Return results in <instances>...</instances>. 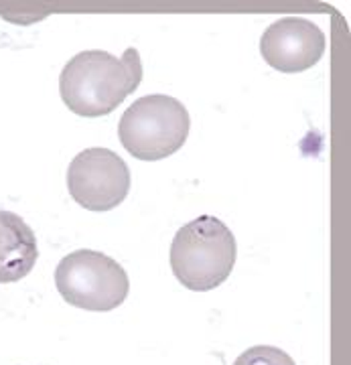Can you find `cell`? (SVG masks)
<instances>
[{"label":"cell","mask_w":351,"mask_h":365,"mask_svg":"<svg viewBox=\"0 0 351 365\" xmlns=\"http://www.w3.org/2000/svg\"><path fill=\"white\" fill-rule=\"evenodd\" d=\"M143 59L134 47L116 57L112 53L81 51L71 57L59 76L61 100L83 118L108 116L143 81Z\"/></svg>","instance_id":"cell-1"},{"label":"cell","mask_w":351,"mask_h":365,"mask_svg":"<svg viewBox=\"0 0 351 365\" xmlns=\"http://www.w3.org/2000/svg\"><path fill=\"white\" fill-rule=\"evenodd\" d=\"M234 234L213 215L185 223L171 244V270L183 287L208 292L223 284L235 266Z\"/></svg>","instance_id":"cell-2"},{"label":"cell","mask_w":351,"mask_h":365,"mask_svg":"<svg viewBox=\"0 0 351 365\" xmlns=\"http://www.w3.org/2000/svg\"><path fill=\"white\" fill-rule=\"evenodd\" d=\"M191 130L187 108L165 93H151L132 102L118 122V138L138 160H163L181 150Z\"/></svg>","instance_id":"cell-3"},{"label":"cell","mask_w":351,"mask_h":365,"mask_svg":"<svg viewBox=\"0 0 351 365\" xmlns=\"http://www.w3.org/2000/svg\"><path fill=\"white\" fill-rule=\"evenodd\" d=\"M55 287L67 304L93 313H108L126 300L131 280L114 258L96 250H78L57 264Z\"/></svg>","instance_id":"cell-4"},{"label":"cell","mask_w":351,"mask_h":365,"mask_svg":"<svg viewBox=\"0 0 351 365\" xmlns=\"http://www.w3.org/2000/svg\"><path fill=\"white\" fill-rule=\"evenodd\" d=\"M67 191L90 211H112L131 191V170L110 148H86L69 163Z\"/></svg>","instance_id":"cell-5"},{"label":"cell","mask_w":351,"mask_h":365,"mask_svg":"<svg viewBox=\"0 0 351 365\" xmlns=\"http://www.w3.org/2000/svg\"><path fill=\"white\" fill-rule=\"evenodd\" d=\"M323 31L302 16L274 21L260 39L262 59L283 73H300L317 66L325 53Z\"/></svg>","instance_id":"cell-6"},{"label":"cell","mask_w":351,"mask_h":365,"mask_svg":"<svg viewBox=\"0 0 351 365\" xmlns=\"http://www.w3.org/2000/svg\"><path fill=\"white\" fill-rule=\"evenodd\" d=\"M37 258V237L29 223L13 211L0 209V284L23 280Z\"/></svg>","instance_id":"cell-7"},{"label":"cell","mask_w":351,"mask_h":365,"mask_svg":"<svg viewBox=\"0 0 351 365\" xmlns=\"http://www.w3.org/2000/svg\"><path fill=\"white\" fill-rule=\"evenodd\" d=\"M234 365H297L295 359L283 349L273 345H256L242 353Z\"/></svg>","instance_id":"cell-8"}]
</instances>
